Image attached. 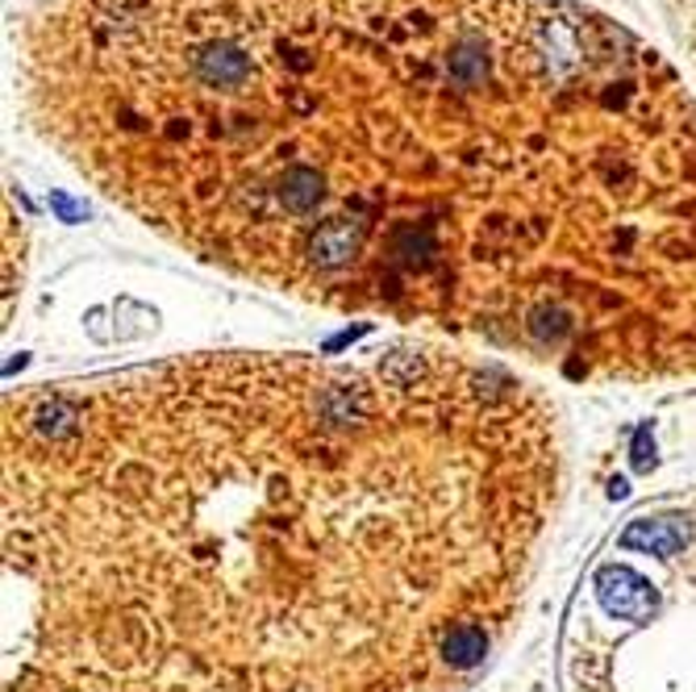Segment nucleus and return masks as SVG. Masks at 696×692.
I'll return each instance as SVG.
<instances>
[{"label":"nucleus","mask_w":696,"mask_h":692,"mask_svg":"<svg viewBox=\"0 0 696 692\" xmlns=\"http://www.w3.org/2000/svg\"><path fill=\"white\" fill-rule=\"evenodd\" d=\"M46 142L201 259L543 359L696 355V100L564 0H42Z\"/></svg>","instance_id":"f257e3e1"},{"label":"nucleus","mask_w":696,"mask_h":692,"mask_svg":"<svg viewBox=\"0 0 696 692\" xmlns=\"http://www.w3.org/2000/svg\"><path fill=\"white\" fill-rule=\"evenodd\" d=\"M546 422L496 368L222 355L9 409V692H105L208 618L168 692H426L517 593Z\"/></svg>","instance_id":"f03ea898"},{"label":"nucleus","mask_w":696,"mask_h":692,"mask_svg":"<svg viewBox=\"0 0 696 692\" xmlns=\"http://www.w3.org/2000/svg\"><path fill=\"white\" fill-rule=\"evenodd\" d=\"M597 600L609 618L621 621H651L658 609V593L651 588V581L625 563H609L597 572Z\"/></svg>","instance_id":"7ed1b4c3"},{"label":"nucleus","mask_w":696,"mask_h":692,"mask_svg":"<svg viewBox=\"0 0 696 692\" xmlns=\"http://www.w3.org/2000/svg\"><path fill=\"white\" fill-rule=\"evenodd\" d=\"M688 543V522L679 518H642L621 534L625 551H642V555H658V560H672Z\"/></svg>","instance_id":"20e7f679"},{"label":"nucleus","mask_w":696,"mask_h":692,"mask_svg":"<svg viewBox=\"0 0 696 692\" xmlns=\"http://www.w3.org/2000/svg\"><path fill=\"white\" fill-rule=\"evenodd\" d=\"M51 205H55L58 213H63V222H84V209L72 205V201H67L63 192H55V196H51Z\"/></svg>","instance_id":"39448f33"},{"label":"nucleus","mask_w":696,"mask_h":692,"mask_svg":"<svg viewBox=\"0 0 696 692\" xmlns=\"http://www.w3.org/2000/svg\"><path fill=\"white\" fill-rule=\"evenodd\" d=\"M646 438H651V430L642 426V430H639V447H634V464H639L642 471L651 468V455H646Z\"/></svg>","instance_id":"423d86ee"}]
</instances>
